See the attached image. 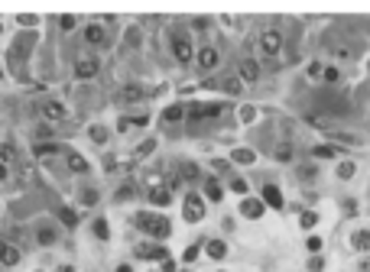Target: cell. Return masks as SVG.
I'll return each mask as SVG.
<instances>
[{
    "instance_id": "6da1fadb",
    "label": "cell",
    "mask_w": 370,
    "mask_h": 272,
    "mask_svg": "<svg viewBox=\"0 0 370 272\" xmlns=\"http://www.w3.org/2000/svg\"><path fill=\"white\" fill-rule=\"evenodd\" d=\"M136 227L146 230L153 236H169V220L166 217H153V214H136Z\"/></svg>"
},
{
    "instance_id": "7a4b0ae2",
    "label": "cell",
    "mask_w": 370,
    "mask_h": 272,
    "mask_svg": "<svg viewBox=\"0 0 370 272\" xmlns=\"http://www.w3.org/2000/svg\"><path fill=\"white\" fill-rule=\"evenodd\" d=\"M260 49H263V56H276V52L283 49V36H279L276 30H266L263 36H260Z\"/></svg>"
},
{
    "instance_id": "3957f363",
    "label": "cell",
    "mask_w": 370,
    "mask_h": 272,
    "mask_svg": "<svg viewBox=\"0 0 370 272\" xmlns=\"http://www.w3.org/2000/svg\"><path fill=\"white\" fill-rule=\"evenodd\" d=\"M172 52H175V58H179V62H189V58H192V42H189V36L175 32V36H172Z\"/></svg>"
},
{
    "instance_id": "277c9868",
    "label": "cell",
    "mask_w": 370,
    "mask_h": 272,
    "mask_svg": "<svg viewBox=\"0 0 370 272\" xmlns=\"http://www.w3.org/2000/svg\"><path fill=\"white\" fill-rule=\"evenodd\" d=\"M75 74H78V78H94V74H98V58H91V56L78 58V62H75Z\"/></svg>"
},
{
    "instance_id": "5b68a950",
    "label": "cell",
    "mask_w": 370,
    "mask_h": 272,
    "mask_svg": "<svg viewBox=\"0 0 370 272\" xmlns=\"http://www.w3.org/2000/svg\"><path fill=\"white\" fill-rule=\"evenodd\" d=\"M0 262H4V266H17V262H20V250L13 246V243H0Z\"/></svg>"
},
{
    "instance_id": "8992f818",
    "label": "cell",
    "mask_w": 370,
    "mask_h": 272,
    "mask_svg": "<svg viewBox=\"0 0 370 272\" xmlns=\"http://www.w3.org/2000/svg\"><path fill=\"white\" fill-rule=\"evenodd\" d=\"M202 201L195 198V194H189V198H185V217H189V220H202Z\"/></svg>"
},
{
    "instance_id": "52a82bcc",
    "label": "cell",
    "mask_w": 370,
    "mask_h": 272,
    "mask_svg": "<svg viewBox=\"0 0 370 272\" xmlns=\"http://www.w3.org/2000/svg\"><path fill=\"white\" fill-rule=\"evenodd\" d=\"M241 78L244 81H257L260 78V65L253 62V58H244V62H241Z\"/></svg>"
},
{
    "instance_id": "ba28073f",
    "label": "cell",
    "mask_w": 370,
    "mask_h": 272,
    "mask_svg": "<svg viewBox=\"0 0 370 272\" xmlns=\"http://www.w3.org/2000/svg\"><path fill=\"white\" fill-rule=\"evenodd\" d=\"M221 114V107L218 104H198V107H192L189 110V117H218Z\"/></svg>"
},
{
    "instance_id": "9c48e42d",
    "label": "cell",
    "mask_w": 370,
    "mask_h": 272,
    "mask_svg": "<svg viewBox=\"0 0 370 272\" xmlns=\"http://www.w3.org/2000/svg\"><path fill=\"white\" fill-rule=\"evenodd\" d=\"M85 39H88L91 46H104V42H107V32L101 30V26H88V30H85Z\"/></svg>"
},
{
    "instance_id": "30bf717a",
    "label": "cell",
    "mask_w": 370,
    "mask_h": 272,
    "mask_svg": "<svg viewBox=\"0 0 370 272\" xmlns=\"http://www.w3.org/2000/svg\"><path fill=\"white\" fill-rule=\"evenodd\" d=\"M263 198L270 208H283V194H279V188H273V185H266L263 188Z\"/></svg>"
},
{
    "instance_id": "8fae6325",
    "label": "cell",
    "mask_w": 370,
    "mask_h": 272,
    "mask_svg": "<svg viewBox=\"0 0 370 272\" xmlns=\"http://www.w3.org/2000/svg\"><path fill=\"white\" fill-rule=\"evenodd\" d=\"M198 62H202V68H215V65H218V52H215V49H211V46H208V49H202V56H198Z\"/></svg>"
},
{
    "instance_id": "7c38bea8",
    "label": "cell",
    "mask_w": 370,
    "mask_h": 272,
    "mask_svg": "<svg viewBox=\"0 0 370 272\" xmlns=\"http://www.w3.org/2000/svg\"><path fill=\"white\" fill-rule=\"evenodd\" d=\"M43 114L49 120H62V117H65V107H62V104H43Z\"/></svg>"
},
{
    "instance_id": "4fadbf2b",
    "label": "cell",
    "mask_w": 370,
    "mask_h": 272,
    "mask_svg": "<svg viewBox=\"0 0 370 272\" xmlns=\"http://www.w3.org/2000/svg\"><path fill=\"white\" fill-rule=\"evenodd\" d=\"M68 166H72V172H85V168H88V162L81 159V156H68Z\"/></svg>"
},
{
    "instance_id": "5bb4252c",
    "label": "cell",
    "mask_w": 370,
    "mask_h": 272,
    "mask_svg": "<svg viewBox=\"0 0 370 272\" xmlns=\"http://www.w3.org/2000/svg\"><path fill=\"white\" fill-rule=\"evenodd\" d=\"M208 253L215 256V260H221V256L228 253V250H224V243H221V240H215V243H208Z\"/></svg>"
},
{
    "instance_id": "9a60e30c",
    "label": "cell",
    "mask_w": 370,
    "mask_h": 272,
    "mask_svg": "<svg viewBox=\"0 0 370 272\" xmlns=\"http://www.w3.org/2000/svg\"><path fill=\"white\" fill-rule=\"evenodd\" d=\"M149 198H153V204H166V201H169V192H166V188H153V194H149Z\"/></svg>"
},
{
    "instance_id": "2e32d148",
    "label": "cell",
    "mask_w": 370,
    "mask_h": 272,
    "mask_svg": "<svg viewBox=\"0 0 370 272\" xmlns=\"http://www.w3.org/2000/svg\"><path fill=\"white\" fill-rule=\"evenodd\" d=\"M136 98H143V91L136 84H130V88H123V100H136Z\"/></svg>"
},
{
    "instance_id": "e0dca14e",
    "label": "cell",
    "mask_w": 370,
    "mask_h": 272,
    "mask_svg": "<svg viewBox=\"0 0 370 272\" xmlns=\"http://www.w3.org/2000/svg\"><path fill=\"white\" fill-rule=\"evenodd\" d=\"M13 156H17V149H13L10 142H4V146H0V159H4V162H10Z\"/></svg>"
},
{
    "instance_id": "ac0fdd59",
    "label": "cell",
    "mask_w": 370,
    "mask_h": 272,
    "mask_svg": "<svg viewBox=\"0 0 370 272\" xmlns=\"http://www.w3.org/2000/svg\"><path fill=\"white\" fill-rule=\"evenodd\" d=\"M59 217H62V220L68 224V227H75V220H78V217H75V214H72V210H68V208H62V210H59Z\"/></svg>"
},
{
    "instance_id": "d6986e66",
    "label": "cell",
    "mask_w": 370,
    "mask_h": 272,
    "mask_svg": "<svg viewBox=\"0 0 370 272\" xmlns=\"http://www.w3.org/2000/svg\"><path fill=\"white\" fill-rule=\"evenodd\" d=\"M244 214H247V217H257V214H260V204H257V201H247V204H244Z\"/></svg>"
},
{
    "instance_id": "ffe728a7",
    "label": "cell",
    "mask_w": 370,
    "mask_h": 272,
    "mask_svg": "<svg viewBox=\"0 0 370 272\" xmlns=\"http://www.w3.org/2000/svg\"><path fill=\"white\" fill-rule=\"evenodd\" d=\"M354 246H357V250L370 246V234H357V236H354Z\"/></svg>"
},
{
    "instance_id": "44dd1931",
    "label": "cell",
    "mask_w": 370,
    "mask_h": 272,
    "mask_svg": "<svg viewBox=\"0 0 370 272\" xmlns=\"http://www.w3.org/2000/svg\"><path fill=\"white\" fill-rule=\"evenodd\" d=\"M182 114H185V110H182V107H169V110H166V120H179V117H182Z\"/></svg>"
},
{
    "instance_id": "7402d4cb",
    "label": "cell",
    "mask_w": 370,
    "mask_h": 272,
    "mask_svg": "<svg viewBox=\"0 0 370 272\" xmlns=\"http://www.w3.org/2000/svg\"><path fill=\"white\" fill-rule=\"evenodd\" d=\"M94 234H98L101 240H104V236H107V224H104V220H98V224H94Z\"/></svg>"
},
{
    "instance_id": "603a6c76",
    "label": "cell",
    "mask_w": 370,
    "mask_h": 272,
    "mask_svg": "<svg viewBox=\"0 0 370 272\" xmlns=\"http://www.w3.org/2000/svg\"><path fill=\"white\" fill-rule=\"evenodd\" d=\"M208 194H211V198H215V201H218V198H221V188H218V185H215V182H208Z\"/></svg>"
},
{
    "instance_id": "cb8c5ba5",
    "label": "cell",
    "mask_w": 370,
    "mask_h": 272,
    "mask_svg": "<svg viewBox=\"0 0 370 272\" xmlns=\"http://www.w3.org/2000/svg\"><path fill=\"white\" fill-rule=\"evenodd\" d=\"M276 159H283V162H286V159H292V149H286V146H283V149H276Z\"/></svg>"
},
{
    "instance_id": "d4e9b609",
    "label": "cell",
    "mask_w": 370,
    "mask_h": 272,
    "mask_svg": "<svg viewBox=\"0 0 370 272\" xmlns=\"http://www.w3.org/2000/svg\"><path fill=\"white\" fill-rule=\"evenodd\" d=\"M315 156H325V159H328V156H334V149L331 146H318V149H315Z\"/></svg>"
},
{
    "instance_id": "484cf974",
    "label": "cell",
    "mask_w": 370,
    "mask_h": 272,
    "mask_svg": "<svg viewBox=\"0 0 370 272\" xmlns=\"http://www.w3.org/2000/svg\"><path fill=\"white\" fill-rule=\"evenodd\" d=\"M39 243H52V230H39Z\"/></svg>"
},
{
    "instance_id": "4316f807",
    "label": "cell",
    "mask_w": 370,
    "mask_h": 272,
    "mask_svg": "<svg viewBox=\"0 0 370 272\" xmlns=\"http://www.w3.org/2000/svg\"><path fill=\"white\" fill-rule=\"evenodd\" d=\"M59 146H49V142H46V146H39V156H49V152H56Z\"/></svg>"
},
{
    "instance_id": "83f0119b",
    "label": "cell",
    "mask_w": 370,
    "mask_h": 272,
    "mask_svg": "<svg viewBox=\"0 0 370 272\" xmlns=\"http://www.w3.org/2000/svg\"><path fill=\"white\" fill-rule=\"evenodd\" d=\"M308 74H312V78H315V74H321V65H318V62H312V65H308Z\"/></svg>"
},
{
    "instance_id": "f1b7e54d",
    "label": "cell",
    "mask_w": 370,
    "mask_h": 272,
    "mask_svg": "<svg viewBox=\"0 0 370 272\" xmlns=\"http://www.w3.org/2000/svg\"><path fill=\"white\" fill-rule=\"evenodd\" d=\"M315 224V214H302V227H312Z\"/></svg>"
},
{
    "instance_id": "f546056e",
    "label": "cell",
    "mask_w": 370,
    "mask_h": 272,
    "mask_svg": "<svg viewBox=\"0 0 370 272\" xmlns=\"http://www.w3.org/2000/svg\"><path fill=\"white\" fill-rule=\"evenodd\" d=\"M4 175H7V168H4V166H0V178H4Z\"/></svg>"
}]
</instances>
